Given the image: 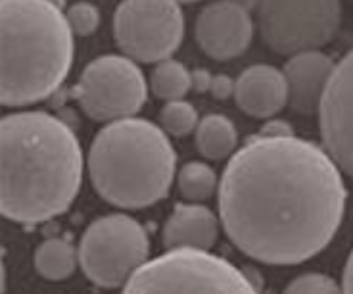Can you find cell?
I'll list each match as a JSON object with an SVG mask.
<instances>
[{
	"label": "cell",
	"instance_id": "obj_26",
	"mask_svg": "<svg viewBox=\"0 0 353 294\" xmlns=\"http://www.w3.org/2000/svg\"><path fill=\"white\" fill-rule=\"evenodd\" d=\"M227 2H232V4H236L240 8L248 10V12H252V10L259 6V0H227Z\"/></svg>",
	"mask_w": 353,
	"mask_h": 294
},
{
	"label": "cell",
	"instance_id": "obj_15",
	"mask_svg": "<svg viewBox=\"0 0 353 294\" xmlns=\"http://www.w3.org/2000/svg\"><path fill=\"white\" fill-rule=\"evenodd\" d=\"M239 143L236 127L221 114L205 116L196 127V146L208 160H223L230 156Z\"/></svg>",
	"mask_w": 353,
	"mask_h": 294
},
{
	"label": "cell",
	"instance_id": "obj_21",
	"mask_svg": "<svg viewBox=\"0 0 353 294\" xmlns=\"http://www.w3.org/2000/svg\"><path fill=\"white\" fill-rule=\"evenodd\" d=\"M342 286L336 283L332 277L323 275V273H305L288 283L284 293L307 294V293H340Z\"/></svg>",
	"mask_w": 353,
	"mask_h": 294
},
{
	"label": "cell",
	"instance_id": "obj_9",
	"mask_svg": "<svg viewBox=\"0 0 353 294\" xmlns=\"http://www.w3.org/2000/svg\"><path fill=\"white\" fill-rule=\"evenodd\" d=\"M146 81L129 56H100L90 62L75 87L85 114L97 121L132 117L146 102Z\"/></svg>",
	"mask_w": 353,
	"mask_h": 294
},
{
	"label": "cell",
	"instance_id": "obj_6",
	"mask_svg": "<svg viewBox=\"0 0 353 294\" xmlns=\"http://www.w3.org/2000/svg\"><path fill=\"white\" fill-rule=\"evenodd\" d=\"M148 252L150 241L141 223L114 214L88 225L79 244V264L94 285L117 288L148 262Z\"/></svg>",
	"mask_w": 353,
	"mask_h": 294
},
{
	"label": "cell",
	"instance_id": "obj_1",
	"mask_svg": "<svg viewBox=\"0 0 353 294\" xmlns=\"http://www.w3.org/2000/svg\"><path fill=\"white\" fill-rule=\"evenodd\" d=\"M345 200L332 156L294 135L248 141L219 185V215L229 239L267 266H296L323 252L342 225Z\"/></svg>",
	"mask_w": 353,
	"mask_h": 294
},
{
	"label": "cell",
	"instance_id": "obj_25",
	"mask_svg": "<svg viewBox=\"0 0 353 294\" xmlns=\"http://www.w3.org/2000/svg\"><path fill=\"white\" fill-rule=\"evenodd\" d=\"M342 291L344 293H353V252L347 258L344 269V281H342Z\"/></svg>",
	"mask_w": 353,
	"mask_h": 294
},
{
	"label": "cell",
	"instance_id": "obj_19",
	"mask_svg": "<svg viewBox=\"0 0 353 294\" xmlns=\"http://www.w3.org/2000/svg\"><path fill=\"white\" fill-rule=\"evenodd\" d=\"M159 121L169 135L185 137L198 127V112L190 102H185L183 98L168 100V104L161 108Z\"/></svg>",
	"mask_w": 353,
	"mask_h": 294
},
{
	"label": "cell",
	"instance_id": "obj_16",
	"mask_svg": "<svg viewBox=\"0 0 353 294\" xmlns=\"http://www.w3.org/2000/svg\"><path fill=\"white\" fill-rule=\"evenodd\" d=\"M79 254L65 239H48L35 252L37 271L48 281H63L73 275Z\"/></svg>",
	"mask_w": 353,
	"mask_h": 294
},
{
	"label": "cell",
	"instance_id": "obj_17",
	"mask_svg": "<svg viewBox=\"0 0 353 294\" xmlns=\"http://www.w3.org/2000/svg\"><path fill=\"white\" fill-rule=\"evenodd\" d=\"M150 89L161 100H179L192 90V75L176 60H161L150 75Z\"/></svg>",
	"mask_w": 353,
	"mask_h": 294
},
{
	"label": "cell",
	"instance_id": "obj_4",
	"mask_svg": "<svg viewBox=\"0 0 353 294\" xmlns=\"http://www.w3.org/2000/svg\"><path fill=\"white\" fill-rule=\"evenodd\" d=\"M176 156L165 133L148 119H115L88 150L92 187L106 202L141 210L159 202L173 183Z\"/></svg>",
	"mask_w": 353,
	"mask_h": 294
},
{
	"label": "cell",
	"instance_id": "obj_13",
	"mask_svg": "<svg viewBox=\"0 0 353 294\" xmlns=\"http://www.w3.org/2000/svg\"><path fill=\"white\" fill-rule=\"evenodd\" d=\"M239 108L252 117H273L288 104V85L284 72L273 66H252L240 73L234 87Z\"/></svg>",
	"mask_w": 353,
	"mask_h": 294
},
{
	"label": "cell",
	"instance_id": "obj_12",
	"mask_svg": "<svg viewBox=\"0 0 353 294\" xmlns=\"http://www.w3.org/2000/svg\"><path fill=\"white\" fill-rule=\"evenodd\" d=\"M336 63L321 50H305L292 56L284 66L288 104L300 116L319 114Z\"/></svg>",
	"mask_w": 353,
	"mask_h": 294
},
{
	"label": "cell",
	"instance_id": "obj_14",
	"mask_svg": "<svg viewBox=\"0 0 353 294\" xmlns=\"http://www.w3.org/2000/svg\"><path fill=\"white\" fill-rule=\"evenodd\" d=\"M217 217L212 210L198 204L176 206L165 227L163 244L168 248L210 250L217 241Z\"/></svg>",
	"mask_w": 353,
	"mask_h": 294
},
{
	"label": "cell",
	"instance_id": "obj_2",
	"mask_svg": "<svg viewBox=\"0 0 353 294\" xmlns=\"http://www.w3.org/2000/svg\"><path fill=\"white\" fill-rule=\"evenodd\" d=\"M83 150L75 133L46 112L2 119V214L16 223L48 222L75 200Z\"/></svg>",
	"mask_w": 353,
	"mask_h": 294
},
{
	"label": "cell",
	"instance_id": "obj_10",
	"mask_svg": "<svg viewBox=\"0 0 353 294\" xmlns=\"http://www.w3.org/2000/svg\"><path fill=\"white\" fill-rule=\"evenodd\" d=\"M325 150L353 177V48L336 63L319 108Z\"/></svg>",
	"mask_w": 353,
	"mask_h": 294
},
{
	"label": "cell",
	"instance_id": "obj_20",
	"mask_svg": "<svg viewBox=\"0 0 353 294\" xmlns=\"http://www.w3.org/2000/svg\"><path fill=\"white\" fill-rule=\"evenodd\" d=\"M68 21H70L71 31L79 37L92 35L100 26V12L94 4L88 2H77L68 10Z\"/></svg>",
	"mask_w": 353,
	"mask_h": 294
},
{
	"label": "cell",
	"instance_id": "obj_18",
	"mask_svg": "<svg viewBox=\"0 0 353 294\" xmlns=\"http://www.w3.org/2000/svg\"><path fill=\"white\" fill-rule=\"evenodd\" d=\"M217 177L210 166L202 161H190L179 171V190L190 202H202L213 195Z\"/></svg>",
	"mask_w": 353,
	"mask_h": 294
},
{
	"label": "cell",
	"instance_id": "obj_11",
	"mask_svg": "<svg viewBox=\"0 0 353 294\" xmlns=\"http://www.w3.org/2000/svg\"><path fill=\"white\" fill-rule=\"evenodd\" d=\"M254 35L250 12L227 0H217L196 19V41L208 56L230 60L246 52Z\"/></svg>",
	"mask_w": 353,
	"mask_h": 294
},
{
	"label": "cell",
	"instance_id": "obj_22",
	"mask_svg": "<svg viewBox=\"0 0 353 294\" xmlns=\"http://www.w3.org/2000/svg\"><path fill=\"white\" fill-rule=\"evenodd\" d=\"M234 87H236V81H232L229 75H215L212 79V87H210V92L213 95V98L217 100H225L234 95Z\"/></svg>",
	"mask_w": 353,
	"mask_h": 294
},
{
	"label": "cell",
	"instance_id": "obj_3",
	"mask_svg": "<svg viewBox=\"0 0 353 294\" xmlns=\"http://www.w3.org/2000/svg\"><path fill=\"white\" fill-rule=\"evenodd\" d=\"M2 104L27 106L60 89L73 62V31L52 0H2Z\"/></svg>",
	"mask_w": 353,
	"mask_h": 294
},
{
	"label": "cell",
	"instance_id": "obj_23",
	"mask_svg": "<svg viewBox=\"0 0 353 294\" xmlns=\"http://www.w3.org/2000/svg\"><path fill=\"white\" fill-rule=\"evenodd\" d=\"M190 75H192V90H196V92L210 90L213 79L210 72H205V70H194V72H190Z\"/></svg>",
	"mask_w": 353,
	"mask_h": 294
},
{
	"label": "cell",
	"instance_id": "obj_27",
	"mask_svg": "<svg viewBox=\"0 0 353 294\" xmlns=\"http://www.w3.org/2000/svg\"><path fill=\"white\" fill-rule=\"evenodd\" d=\"M179 2H196V0H179Z\"/></svg>",
	"mask_w": 353,
	"mask_h": 294
},
{
	"label": "cell",
	"instance_id": "obj_5",
	"mask_svg": "<svg viewBox=\"0 0 353 294\" xmlns=\"http://www.w3.org/2000/svg\"><path fill=\"white\" fill-rule=\"evenodd\" d=\"M250 277L202 248H168L142 264L125 283L123 293H257Z\"/></svg>",
	"mask_w": 353,
	"mask_h": 294
},
{
	"label": "cell",
	"instance_id": "obj_7",
	"mask_svg": "<svg viewBox=\"0 0 353 294\" xmlns=\"http://www.w3.org/2000/svg\"><path fill=\"white\" fill-rule=\"evenodd\" d=\"M257 23L273 52L294 56L321 50L342 23L340 0H259Z\"/></svg>",
	"mask_w": 353,
	"mask_h": 294
},
{
	"label": "cell",
	"instance_id": "obj_24",
	"mask_svg": "<svg viewBox=\"0 0 353 294\" xmlns=\"http://www.w3.org/2000/svg\"><path fill=\"white\" fill-rule=\"evenodd\" d=\"M261 135H271V137H279V135H294L292 129L284 121H269L261 129Z\"/></svg>",
	"mask_w": 353,
	"mask_h": 294
},
{
	"label": "cell",
	"instance_id": "obj_8",
	"mask_svg": "<svg viewBox=\"0 0 353 294\" xmlns=\"http://www.w3.org/2000/svg\"><path fill=\"white\" fill-rule=\"evenodd\" d=\"M185 33L179 0H123L114 18V35L125 56L161 62L175 52Z\"/></svg>",
	"mask_w": 353,
	"mask_h": 294
}]
</instances>
